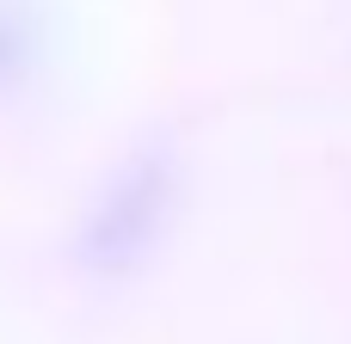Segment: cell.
<instances>
[{
  "mask_svg": "<svg viewBox=\"0 0 351 344\" xmlns=\"http://www.w3.org/2000/svg\"><path fill=\"white\" fill-rule=\"evenodd\" d=\"M173 197H179V172L167 154H136L111 172V185L99 191V203L86 209V228H80V259L105 277H123L136 271L160 234H167V215H173Z\"/></svg>",
  "mask_w": 351,
  "mask_h": 344,
  "instance_id": "obj_1",
  "label": "cell"
},
{
  "mask_svg": "<svg viewBox=\"0 0 351 344\" xmlns=\"http://www.w3.org/2000/svg\"><path fill=\"white\" fill-rule=\"evenodd\" d=\"M37 55H43V31H37V18H31L25 6L0 0V92H19V86L31 80Z\"/></svg>",
  "mask_w": 351,
  "mask_h": 344,
  "instance_id": "obj_2",
  "label": "cell"
}]
</instances>
